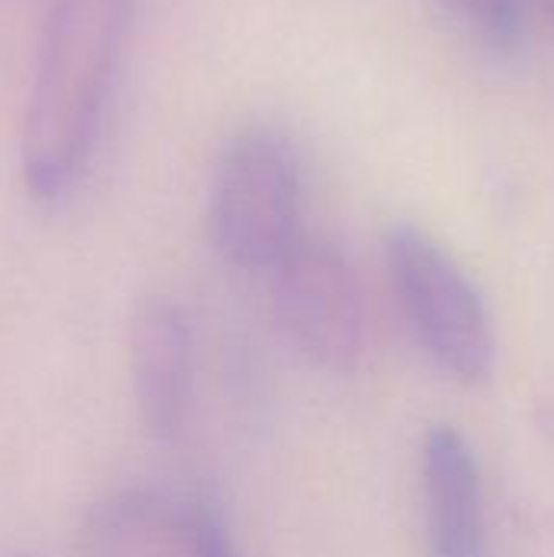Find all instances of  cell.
Returning a JSON list of instances; mask_svg holds the SVG:
<instances>
[{"label":"cell","mask_w":554,"mask_h":557,"mask_svg":"<svg viewBox=\"0 0 554 557\" xmlns=\"http://www.w3.org/2000/svg\"><path fill=\"white\" fill-rule=\"evenodd\" d=\"M131 388L144 431L163 444L176 441L193 398V333L167 297H144L131 313Z\"/></svg>","instance_id":"5b68a950"},{"label":"cell","mask_w":554,"mask_h":557,"mask_svg":"<svg viewBox=\"0 0 554 557\" xmlns=\"http://www.w3.org/2000/svg\"><path fill=\"white\" fill-rule=\"evenodd\" d=\"M304 183L291 140L268 124L242 127L222 147L206 225L222 261L245 271H274L304 238Z\"/></svg>","instance_id":"7a4b0ae2"},{"label":"cell","mask_w":554,"mask_h":557,"mask_svg":"<svg viewBox=\"0 0 554 557\" xmlns=\"http://www.w3.org/2000/svg\"><path fill=\"white\" fill-rule=\"evenodd\" d=\"M385 258L405 317L428 356L467 385L487 382L496 362L493 320L457 258L408 222L389 228Z\"/></svg>","instance_id":"3957f363"},{"label":"cell","mask_w":554,"mask_h":557,"mask_svg":"<svg viewBox=\"0 0 554 557\" xmlns=\"http://www.w3.org/2000/svg\"><path fill=\"white\" fill-rule=\"evenodd\" d=\"M539 3H542L545 16H549V20H552V23H554V0H539Z\"/></svg>","instance_id":"30bf717a"},{"label":"cell","mask_w":554,"mask_h":557,"mask_svg":"<svg viewBox=\"0 0 554 557\" xmlns=\"http://www.w3.org/2000/svg\"><path fill=\"white\" fill-rule=\"evenodd\" d=\"M189 557H238L229 539L222 516L206 499H193V535H189Z\"/></svg>","instance_id":"9c48e42d"},{"label":"cell","mask_w":554,"mask_h":557,"mask_svg":"<svg viewBox=\"0 0 554 557\" xmlns=\"http://www.w3.org/2000/svg\"><path fill=\"white\" fill-rule=\"evenodd\" d=\"M470 36L490 49H519L526 33V0H438Z\"/></svg>","instance_id":"ba28073f"},{"label":"cell","mask_w":554,"mask_h":557,"mask_svg":"<svg viewBox=\"0 0 554 557\" xmlns=\"http://www.w3.org/2000/svg\"><path fill=\"white\" fill-rule=\"evenodd\" d=\"M193 499L127 486L98 499L75 532L78 557H189Z\"/></svg>","instance_id":"52a82bcc"},{"label":"cell","mask_w":554,"mask_h":557,"mask_svg":"<svg viewBox=\"0 0 554 557\" xmlns=\"http://www.w3.org/2000/svg\"><path fill=\"white\" fill-rule=\"evenodd\" d=\"M424 509L434 557H490L480 460L467 437L438 424L424 441Z\"/></svg>","instance_id":"8992f818"},{"label":"cell","mask_w":554,"mask_h":557,"mask_svg":"<svg viewBox=\"0 0 554 557\" xmlns=\"http://www.w3.org/2000/svg\"><path fill=\"white\" fill-rule=\"evenodd\" d=\"M281 330L313 366L353 372L366 352V307L349 261L327 242L300 238L274 268Z\"/></svg>","instance_id":"277c9868"},{"label":"cell","mask_w":554,"mask_h":557,"mask_svg":"<svg viewBox=\"0 0 554 557\" xmlns=\"http://www.w3.org/2000/svg\"><path fill=\"white\" fill-rule=\"evenodd\" d=\"M134 0H49L20 124V180L62 202L85 176L114 95Z\"/></svg>","instance_id":"6da1fadb"}]
</instances>
